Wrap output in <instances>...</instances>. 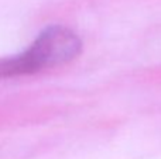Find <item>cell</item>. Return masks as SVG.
I'll return each mask as SVG.
<instances>
[{
  "label": "cell",
  "instance_id": "cell-1",
  "mask_svg": "<svg viewBox=\"0 0 161 159\" xmlns=\"http://www.w3.org/2000/svg\"><path fill=\"white\" fill-rule=\"evenodd\" d=\"M82 52V41L65 25L45 27L33 44L17 55L0 59V79L34 75L40 70L69 64Z\"/></svg>",
  "mask_w": 161,
  "mask_h": 159
}]
</instances>
